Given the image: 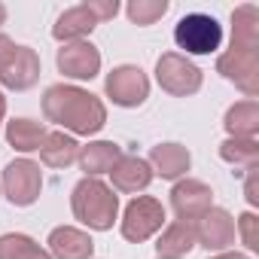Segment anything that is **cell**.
<instances>
[{"label": "cell", "mask_w": 259, "mask_h": 259, "mask_svg": "<svg viewBox=\"0 0 259 259\" xmlns=\"http://www.w3.org/2000/svg\"><path fill=\"white\" fill-rule=\"evenodd\" d=\"M43 116H46V122L61 125L70 135L92 138L107 122V107L98 95H92L79 85L58 82L43 92Z\"/></svg>", "instance_id": "cell-1"}, {"label": "cell", "mask_w": 259, "mask_h": 259, "mask_svg": "<svg viewBox=\"0 0 259 259\" xmlns=\"http://www.w3.org/2000/svg\"><path fill=\"white\" fill-rule=\"evenodd\" d=\"M159 259H168V256H159Z\"/></svg>", "instance_id": "cell-32"}, {"label": "cell", "mask_w": 259, "mask_h": 259, "mask_svg": "<svg viewBox=\"0 0 259 259\" xmlns=\"http://www.w3.org/2000/svg\"><path fill=\"white\" fill-rule=\"evenodd\" d=\"M104 92L116 107H141L150 98V79L135 64H119L107 73Z\"/></svg>", "instance_id": "cell-7"}, {"label": "cell", "mask_w": 259, "mask_h": 259, "mask_svg": "<svg viewBox=\"0 0 259 259\" xmlns=\"http://www.w3.org/2000/svg\"><path fill=\"white\" fill-rule=\"evenodd\" d=\"M40 79V58L31 46H16L13 55L0 67V85L13 92H25Z\"/></svg>", "instance_id": "cell-12"}, {"label": "cell", "mask_w": 259, "mask_h": 259, "mask_svg": "<svg viewBox=\"0 0 259 259\" xmlns=\"http://www.w3.org/2000/svg\"><path fill=\"white\" fill-rule=\"evenodd\" d=\"M156 79L174 98H186L201 89V70L180 52H165L156 61Z\"/></svg>", "instance_id": "cell-6"}, {"label": "cell", "mask_w": 259, "mask_h": 259, "mask_svg": "<svg viewBox=\"0 0 259 259\" xmlns=\"http://www.w3.org/2000/svg\"><path fill=\"white\" fill-rule=\"evenodd\" d=\"M220 156H223V162H229V165L241 168L244 174H247V171H253V168H259V144H256V141L226 138V141L220 144Z\"/></svg>", "instance_id": "cell-23"}, {"label": "cell", "mask_w": 259, "mask_h": 259, "mask_svg": "<svg viewBox=\"0 0 259 259\" xmlns=\"http://www.w3.org/2000/svg\"><path fill=\"white\" fill-rule=\"evenodd\" d=\"M192 247H198L195 244V223H186V220H174L171 226H165L159 235V244H156L159 256H168V259H183Z\"/></svg>", "instance_id": "cell-18"}, {"label": "cell", "mask_w": 259, "mask_h": 259, "mask_svg": "<svg viewBox=\"0 0 259 259\" xmlns=\"http://www.w3.org/2000/svg\"><path fill=\"white\" fill-rule=\"evenodd\" d=\"M226 132L229 138H244V141H256L259 135V101H238L226 110Z\"/></svg>", "instance_id": "cell-19"}, {"label": "cell", "mask_w": 259, "mask_h": 259, "mask_svg": "<svg viewBox=\"0 0 259 259\" xmlns=\"http://www.w3.org/2000/svg\"><path fill=\"white\" fill-rule=\"evenodd\" d=\"M147 162H150L153 174H159L162 180H180V177L189 171L192 156H189V150L180 147V144H159V147L150 150V159H147Z\"/></svg>", "instance_id": "cell-16"}, {"label": "cell", "mask_w": 259, "mask_h": 259, "mask_svg": "<svg viewBox=\"0 0 259 259\" xmlns=\"http://www.w3.org/2000/svg\"><path fill=\"white\" fill-rule=\"evenodd\" d=\"M4 195L16 204V207H31L37 198H40V189H43V171L37 162L31 159H16L4 168Z\"/></svg>", "instance_id": "cell-5"}, {"label": "cell", "mask_w": 259, "mask_h": 259, "mask_svg": "<svg viewBox=\"0 0 259 259\" xmlns=\"http://www.w3.org/2000/svg\"><path fill=\"white\" fill-rule=\"evenodd\" d=\"M122 156H125V153H122L119 144H113V141H95V144H89V147H79L76 162H79V168L85 171V177H101V174H110L113 165H116Z\"/></svg>", "instance_id": "cell-17"}, {"label": "cell", "mask_w": 259, "mask_h": 259, "mask_svg": "<svg viewBox=\"0 0 259 259\" xmlns=\"http://www.w3.org/2000/svg\"><path fill=\"white\" fill-rule=\"evenodd\" d=\"M49 256L52 259H92L95 241L89 232L73 229V226H58L49 232Z\"/></svg>", "instance_id": "cell-14"}, {"label": "cell", "mask_w": 259, "mask_h": 259, "mask_svg": "<svg viewBox=\"0 0 259 259\" xmlns=\"http://www.w3.org/2000/svg\"><path fill=\"white\" fill-rule=\"evenodd\" d=\"M235 217L223 207H210L204 217L195 220V244L210 253H226L235 244Z\"/></svg>", "instance_id": "cell-9"}, {"label": "cell", "mask_w": 259, "mask_h": 259, "mask_svg": "<svg viewBox=\"0 0 259 259\" xmlns=\"http://www.w3.org/2000/svg\"><path fill=\"white\" fill-rule=\"evenodd\" d=\"M46 135H49V128L43 122H37V119H13V122H7V141L19 153L40 150L43 141H46Z\"/></svg>", "instance_id": "cell-21"}, {"label": "cell", "mask_w": 259, "mask_h": 259, "mask_svg": "<svg viewBox=\"0 0 259 259\" xmlns=\"http://www.w3.org/2000/svg\"><path fill=\"white\" fill-rule=\"evenodd\" d=\"M76 156H79V144H76L73 135H64V132H49L43 147H40V162L46 168H58L61 171V168L73 165Z\"/></svg>", "instance_id": "cell-20"}, {"label": "cell", "mask_w": 259, "mask_h": 259, "mask_svg": "<svg viewBox=\"0 0 259 259\" xmlns=\"http://www.w3.org/2000/svg\"><path fill=\"white\" fill-rule=\"evenodd\" d=\"M98 25H101V22H98L92 4L85 0V4L70 7V10H64V13L58 16V22H55V28H52V37L61 40V43H76V40H85Z\"/></svg>", "instance_id": "cell-15"}, {"label": "cell", "mask_w": 259, "mask_h": 259, "mask_svg": "<svg viewBox=\"0 0 259 259\" xmlns=\"http://www.w3.org/2000/svg\"><path fill=\"white\" fill-rule=\"evenodd\" d=\"M244 195H247L250 207H259V168L244 174Z\"/></svg>", "instance_id": "cell-27"}, {"label": "cell", "mask_w": 259, "mask_h": 259, "mask_svg": "<svg viewBox=\"0 0 259 259\" xmlns=\"http://www.w3.org/2000/svg\"><path fill=\"white\" fill-rule=\"evenodd\" d=\"M153 168L147 159H138V156H122L113 171H110V180H113V192H125V195H138L144 192L150 183H153Z\"/></svg>", "instance_id": "cell-13"}, {"label": "cell", "mask_w": 259, "mask_h": 259, "mask_svg": "<svg viewBox=\"0 0 259 259\" xmlns=\"http://www.w3.org/2000/svg\"><path fill=\"white\" fill-rule=\"evenodd\" d=\"M125 13H128V19H132L135 25L150 28L168 13V0H132V4L125 7Z\"/></svg>", "instance_id": "cell-25"}, {"label": "cell", "mask_w": 259, "mask_h": 259, "mask_svg": "<svg viewBox=\"0 0 259 259\" xmlns=\"http://www.w3.org/2000/svg\"><path fill=\"white\" fill-rule=\"evenodd\" d=\"M174 43L180 55H210L223 46V28L207 13H189L177 22Z\"/></svg>", "instance_id": "cell-3"}, {"label": "cell", "mask_w": 259, "mask_h": 259, "mask_svg": "<svg viewBox=\"0 0 259 259\" xmlns=\"http://www.w3.org/2000/svg\"><path fill=\"white\" fill-rule=\"evenodd\" d=\"M165 229V207L153 195H135L122 213V238L141 244Z\"/></svg>", "instance_id": "cell-4"}, {"label": "cell", "mask_w": 259, "mask_h": 259, "mask_svg": "<svg viewBox=\"0 0 259 259\" xmlns=\"http://www.w3.org/2000/svg\"><path fill=\"white\" fill-rule=\"evenodd\" d=\"M4 116H7V98H4V92H0V125H4Z\"/></svg>", "instance_id": "cell-30"}, {"label": "cell", "mask_w": 259, "mask_h": 259, "mask_svg": "<svg viewBox=\"0 0 259 259\" xmlns=\"http://www.w3.org/2000/svg\"><path fill=\"white\" fill-rule=\"evenodd\" d=\"M232 46L259 49V10L253 4H244L232 13Z\"/></svg>", "instance_id": "cell-22"}, {"label": "cell", "mask_w": 259, "mask_h": 259, "mask_svg": "<svg viewBox=\"0 0 259 259\" xmlns=\"http://www.w3.org/2000/svg\"><path fill=\"white\" fill-rule=\"evenodd\" d=\"M210 259H250V256H247V253H238V250H235V253L226 250V253H217V256H210Z\"/></svg>", "instance_id": "cell-29"}, {"label": "cell", "mask_w": 259, "mask_h": 259, "mask_svg": "<svg viewBox=\"0 0 259 259\" xmlns=\"http://www.w3.org/2000/svg\"><path fill=\"white\" fill-rule=\"evenodd\" d=\"M0 259H52V256L31 235L10 232V235L0 238Z\"/></svg>", "instance_id": "cell-24"}, {"label": "cell", "mask_w": 259, "mask_h": 259, "mask_svg": "<svg viewBox=\"0 0 259 259\" xmlns=\"http://www.w3.org/2000/svg\"><path fill=\"white\" fill-rule=\"evenodd\" d=\"M70 210L73 217L95 229V232H107L113 229L116 217H119V195L98 177H82L76 186H73V195H70Z\"/></svg>", "instance_id": "cell-2"}, {"label": "cell", "mask_w": 259, "mask_h": 259, "mask_svg": "<svg viewBox=\"0 0 259 259\" xmlns=\"http://www.w3.org/2000/svg\"><path fill=\"white\" fill-rule=\"evenodd\" d=\"M217 70L229 82H235L250 101H256V95H259V49H235V46H229L217 58Z\"/></svg>", "instance_id": "cell-8"}, {"label": "cell", "mask_w": 259, "mask_h": 259, "mask_svg": "<svg viewBox=\"0 0 259 259\" xmlns=\"http://www.w3.org/2000/svg\"><path fill=\"white\" fill-rule=\"evenodd\" d=\"M171 207L177 213V220H186V223H195L198 217H204L210 207H213V192L207 183L201 180H177L174 189H171Z\"/></svg>", "instance_id": "cell-10"}, {"label": "cell", "mask_w": 259, "mask_h": 259, "mask_svg": "<svg viewBox=\"0 0 259 259\" xmlns=\"http://www.w3.org/2000/svg\"><path fill=\"white\" fill-rule=\"evenodd\" d=\"M235 232L241 235V244H244L250 253L259 250V220H256L253 210H247V213H241V217L235 220Z\"/></svg>", "instance_id": "cell-26"}, {"label": "cell", "mask_w": 259, "mask_h": 259, "mask_svg": "<svg viewBox=\"0 0 259 259\" xmlns=\"http://www.w3.org/2000/svg\"><path fill=\"white\" fill-rule=\"evenodd\" d=\"M55 64L64 76L70 79H95L101 70V52L89 43V40H76V43H64L55 55Z\"/></svg>", "instance_id": "cell-11"}, {"label": "cell", "mask_w": 259, "mask_h": 259, "mask_svg": "<svg viewBox=\"0 0 259 259\" xmlns=\"http://www.w3.org/2000/svg\"><path fill=\"white\" fill-rule=\"evenodd\" d=\"M13 49H16V43H13L7 34H0V67H4V61L13 55Z\"/></svg>", "instance_id": "cell-28"}, {"label": "cell", "mask_w": 259, "mask_h": 259, "mask_svg": "<svg viewBox=\"0 0 259 259\" xmlns=\"http://www.w3.org/2000/svg\"><path fill=\"white\" fill-rule=\"evenodd\" d=\"M4 22H7V7L0 4V25H4Z\"/></svg>", "instance_id": "cell-31"}]
</instances>
